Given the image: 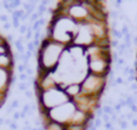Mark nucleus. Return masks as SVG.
Wrapping results in <instances>:
<instances>
[{
  "label": "nucleus",
  "mask_w": 137,
  "mask_h": 130,
  "mask_svg": "<svg viewBox=\"0 0 137 130\" xmlns=\"http://www.w3.org/2000/svg\"><path fill=\"white\" fill-rule=\"evenodd\" d=\"M66 49L67 45L52 39L41 41L40 49L38 50V74L42 72H55Z\"/></svg>",
  "instance_id": "f257e3e1"
},
{
  "label": "nucleus",
  "mask_w": 137,
  "mask_h": 130,
  "mask_svg": "<svg viewBox=\"0 0 137 130\" xmlns=\"http://www.w3.org/2000/svg\"><path fill=\"white\" fill-rule=\"evenodd\" d=\"M37 94H38V102L40 105L41 111H50L55 107H58L70 101L66 91L61 89L58 85L52 89L38 91Z\"/></svg>",
  "instance_id": "f03ea898"
},
{
  "label": "nucleus",
  "mask_w": 137,
  "mask_h": 130,
  "mask_svg": "<svg viewBox=\"0 0 137 130\" xmlns=\"http://www.w3.org/2000/svg\"><path fill=\"white\" fill-rule=\"evenodd\" d=\"M76 111V106L73 102V100L68 101L67 103H63L58 107H55L50 111H41V114L44 118H49L57 123H61L63 125H67L72 122V118Z\"/></svg>",
  "instance_id": "7ed1b4c3"
},
{
  "label": "nucleus",
  "mask_w": 137,
  "mask_h": 130,
  "mask_svg": "<svg viewBox=\"0 0 137 130\" xmlns=\"http://www.w3.org/2000/svg\"><path fill=\"white\" fill-rule=\"evenodd\" d=\"M106 83H107V77L106 75H98L88 72L84 80L80 83L81 86V94L84 95H90V96H96L101 97V95L106 90Z\"/></svg>",
  "instance_id": "20e7f679"
},
{
  "label": "nucleus",
  "mask_w": 137,
  "mask_h": 130,
  "mask_svg": "<svg viewBox=\"0 0 137 130\" xmlns=\"http://www.w3.org/2000/svg\"><path fill=\"white\" fill-rule=\"evenodd\" d=\"M66 94L68 95V97L70 100L75 98L76 96H79L81 94V86H80V83H76V84H69L67 85V88L64 89Z\"/></svg>",
  "instance_id": "39448f33"
},
{
  "label": "nucleus",
  "mask_w": 137,
  "mask_h": 130,
  "mask_svg": "<svg viewBox=\"0 0 137 130\" xmlns=\"http://www.w3.org/2000/svg\"><path fill=\"white\" fill-rule=\"evenodd\" d=\"M42 126L45 128V130H66V125L53 120H50L49 118H44Z\"/></svg>",
  "instance_id": "423d86ee"
},
{
  "label": "nucleus",
  "mask_w": 137,
  "mask_h": 130,
  "mask_svg": "<svg viewBox=\"0 0 137 130\" xmlns=\"http://www.w3.org/2000/svg\"><path fill=\"white\" fill-rule=\"evenodd\" d=\"M6 41H8V39H5V38H3L1 35H0V55H1V54H3V51L5 50V44H6ZM0 67L4 68V67L1 66V63H0ZM6 97H8V94H5V92H0V107H1V106L5 103Z\"/></svg>",
  "instance_id": "0eeeda50"
},
{
  "label": "nucleus",
  "mask_w": 137,
  "mask_h": 130,
  "mask_svg": "<svg viewBox=\"0 0 137 130\" xmlns=\"http://www.w3.org/2000/svg\"><path fill=\"white\" fill-rule=\"evenodd\" d=\"M15 46H16V49H17L18 54H21V55H24V54H26V50H24V46H23V43H22V41L17 40V41L15 43Z\"/></svg>",
  "instance_id": "6e6552de"
},
{
  "label": "nucleus",
  "mask_w": 137,
  "mask_h": 130,
  "mask_svg": "<svg viewBox=\"0 0 137 130\" xmlns=\"http://www.w3.org/2000/svg\"><path fill=\"white\" fill-rule=\"evenodd\" d=\"M102 110H103V112L106 113V114H109L110 117L113 114H115V112H114V108L112 107V106H108V105H104L103 107H102Z\"/></svg>",
  "instance_id": "1a4fd4ad"
},
{
  "label": "nucleus",
  "mask_w": 137,
  "mask_h": 130,
  "mask_svg": "<svg viewBox=\"0 0 137 130\" xmlns=\"http://www.w3.org/2000/svg\"><path fill=\"white\" fill-rule=\"evenodd\" d=\"M28 86H29V84L28 83H18V85H17V88H18V90L19 91H27V89H28Z\"/></svg>",
  "instance_id": "9d476101"
},
{
  "label": "nucleus",
  "mask_w": 137,
  "mask_h": 130,
  "mask_svg": "<svg viewBox=\"0 0 137 130\" xmlns=\"http://www.w3.org/2000/svg\"><path fill=\"white\" fill-rule=\"evenodd\" d=\"M113 35L115 38H117L118 40H120L124 35H122V33H121V31H119V29H113Z\"/></svg>",
  "instance_id": "9b49d317"
},
{
  "label": "nucleus",
  "mask_w": 137,
  "mask_h": 130,
  "mask_svg": "<svg viewBox=\"0 0 137 130\" xmlns=\"http://www.w3.org/2000/svg\"><path fill=\"white\" fill-rule=\"evenodd\" d=\"M46 11V6H44V5H39L38 6V15H39V17L41 18V16H42V13H44Z\"/></svg>",
  "instance_id": "f8f14e48"
},
{
  "label": "nucleus",
  "mask_w": 137,
  "mask_h": 130,
  "mask_svg": "<svg viewBox=\"0 0 137 130\" xmlns=\"http://www.w3.org/2000/svg\"><path fill=\"white\" fill-rule=\"evenodd\" d=\"M129 31H130V27H129L127 24H125V23H124V24H122V27H121V33H122V35L125 37L126 34H129V33H130Z\"/></svg>",
  "instance_id": "ddd939ff"
},
{
  "label": "nucleus",
  "mask_w": 137,
  "mask_h": 130,
  "mask_svg": "<svg viewBox=\"0 0 137 130\" xmlns=\"http://www.w3.org/2000/svg\"><path fill=\"white\" fill-rule=\"evenodd\" d=\"M26 66H24V64L22 63V64H18V66H17V72H18V73L19 74H23L24 73V72H26Z\"/></svg>",
  "instance_id": "4468645a"
},
{
  "label": "nucleus",
  "mask_w": 137,
  "mask_h": 130,
  "mask_svg": "<svg viewBox=\"0 0 137 130\" xmlns=\"http://www.w3.org/2000/svg\"><path fill=\"white\" fill-rule=\"evenodd\" d=\"M39 18H40V17H39V15H38V12H34L33 15H30V22H32V23H35Z\"/></svg>",
  "instance_id": "2eb2a0df"
},
{
  "label": "nucleus",
  "mask_w": 137,
  "mask_h": 130,
  "mask_svg": "<svg viewBox=\"0 0 137 130\" xmlns=\"http://www.w3.org/2000/svg\"><path fill=\"white\" fill-rule=\"evenodd\" d=\"M28 32V24H22L19 27V34H26Z\"/></svg>",
  "instance_id": "dca6fc26"
},
{
  "label": "nucleus",
  "mask_w": 137,
  "mask_h": 130,
  "mask_svg": "<svg viewBox=\"0 0 137 130\" xmlns=\"http://www.w3.org/2000/svg\"><path fill=\"white\" fill-rule=\"evenodd\" d=\"M119 124H120V128H121V130H126L127 129V122L126 120H120L119 119Z\"/></svg>",
  "instance_id": "f3484780"
},
{
  "label": "nucleus",
  "mask_w": 137,
  "mask_h": 130,
  "mask_svg": "<svg viewBox=\"0 0 137 130\" xmlns=\"http://www.w3.org/2000/svg\"><path fill=\"white\" fill-rule=\"evenodd\" d=\"M113 108H114V112H115V113H117V114L119 113V114H120V112H121V108H122V107H121V105H119V103L117 102V103L114 105V107H113Z\"/></svg>",
  "instance_id": "a211bd4d"
},
{
  "label": "nucleus",
  "mask_w": 137,
  "mask_h": 130,
  "mask_svg": "<svg viewBox=\"0 0 137 130\" xmlns=\"http://www.w3.org/2000/svg\"><path fill=\"white\" fill-rule=\"evenodd\" d=\"M27 49H28V51H30V52L34 51L35 46H34V44H33V41H28V43H27Z\"/></svg>",
  "instance_id": "6ab92c4d"
},
{
  "label": "nucleus",
  "mask_w": 137,
  "mask_h": 130,
  "mask_svg": "<svg viewBox=\"0 0 137 130\" xmlns=\"http://www.w3.org/2000/svg\"><path fill=\"white\" fill-rule=\"evenodd\" d=\"M95 112H96V114H97V118H102V117H103V114H104L103 110H102V108H101V107H98V108H97V110H96Z\"/></svg>",
  "instance_id": "aec40b11"
},
{
  "label": "nucleus",
  "mask_w": 137,
  "mask_h": 130,
  "mask_svg": "<svg viewBox=\"0 0 137 130\" xmlns=\"http://www.w3.org/2000/svg\"><path fill=\"white\" fill-rule=\"evenodd\" d=\"M93 125H95L96 128H99V126H102V119L101 118H97L93 120Z\"/></svg>",
  "instance_id": "412c9836"
},
{
  "label": "nucleus",
  "mask_w": 137,
  "mask_h": 130,
  "mask_svg": "<svg viewBox=\"0 0 137 130\" xmlns=\"http://www.w3.org/2000/svg\"><path fill=\"white\" fill-rule=\"evenodd\" d=\"M21 4H22L21 1H12V3L10 4V8H11V10H12V9H16V8H18Z\"/></svg>",
  "instance_id": "4be33fe9"
},
{
  "label": "nucleus",
  "mask_w": 137,
  "mask_h": 130,
  "mask_svg": "<svg viewBox=\"0 0 137 130\" xmlns=\"http://www.w3.org/2000/svg\"><path fill=\"white\" fill-rule=\"evenodd\" d=\"M22 112H24L26 114L30 112V106H29V103H26V105L23 106V111H22Z\"/></svg>",
  "instance_id": "5701e85b"
},
{
  "label": "nucleus",
  "mask_w": 137,
  "mask_h": 130,
  "mask_svg": "<svg viewBox=\"0 0 137 130\" xmlns=\"http://www.w3.org/2000/svg\"><path fill=\"white\" fill-rule=\"evenodd\" d=\"M12 26L15 27V28H19V27H21V26H19V20L16 18V17H13V23H12Z\"/></svg>",
  "instance_id": "b1692460"
},
{
  "label": "nucleus",
  "mask_w": 137,
  "mask_h": 130,
  "mask_svg": "<svg viewBox=\"0 0 137 130\" xmlns=\"http://www.w3.org/2000/svg\"><path fill=\"white\" fill-rule=\"evenodd\" d=\"M102 120L104 122V123H109L110 122V115L109 114H103V117H102Z\"/></svg>",
  "instance_id": "393cba45"
},
{
  "label": "nucleus",
  "mask_w": 137,
  "mask_h": 130,
  "mask_svg": "<svg viewBox=\"0 0 137 130\" xmlns=\"http://www.w3.org/2000/svg\"><path fill=\"white\" fill-rule=\"evenodd\" d=\"M27 78H28V75H27L26 73H23V74H19L21 83H27Z\"/></svg>",
  "instance_id": "a878e982"
},
{
  "label": "nucleus",
  "mask_w": 137,
  "mask_h": 130,
  "mask_svg": "<svg viewBox=\"0 0 137 130\" xmlns=\"http://www.w3.org/2000/svg\"><path fill=\"white\" fill-rule=\"evenodd\" d=\"M110 45L118 49V47H119V45H120V43H119V40H118V39H115V40H112V41H110Z\"/></svg>",
  "instance_id": "bb28decb"
},
{
  "label": "nucleus",
  "mask_w": 137,
  "mask_h": 130,
  "mask_svg": "<svg viewBox=\"0 0 137 130\" xmlns=\"http://www.w3.org/2000/svg\"><path fill=\"white\" fill-rule=\"evenodd\" d=\"M26 74H27L28 77H32V75H33V68H30L29 66H28V67L26 68Z\"/></svg>",
  "instance_id": "cd10ccee"
},
{
  "label": "nucleus",
  "mask_w": 137,
  "mask_h": 130,
  "mask_svg": "<svg viewBox=\"0 0 137 130\" xmlns=\"http://www.w3.org/2000/svg\"><path fill=\"white\" fill-rule=\"evenodd\" d=\"M129 71H130V67L129 66H125L124 68H122V75H124V77L129 75Z\"/></svg>",
  "instance_id": "c85d7f7f"
},
{
  "label": "nucleus",
  "mask_w": 137,
  "mask_h": 130,
  "mask_svg": "<svg viewBox=\"0 0 137 130\" xmlns=\"http://www.w3.org/2000/svg\"><path fill=\"white\" fill-rule=\"evenodd\" d=\"M115 83H117V85H121V84H124V79H122V77H118L117 79H115Z\"/></svg>",
  "instance_id": "c756f323"
},
{
  "label": "nucleus",
  "mask_w": 137,
  "mask_h": 130,
  "mask_svg": "<svg viewBox=\"0 0 137 130\" xmlns=\"http://www.w3.org/2000/svg\"><path fill=\"white\" fill-rule=\"evenodd\" d=\"M40 37H41V33H40V31H38V32H34V39H33V40H39V39H40Z\"/></svg>",
  "instance_id": "7c9ffc66"
},
{
  "label": "nucleus",
  "mask_w": 137,
  "mask_h": 130,
  "mask_svg": "<svg viewBox=\"0 0 137 130\" xmlns=\"http://www.w3.org/2000/svg\"><path fill=\"white\" fill-rule=\"evenodd\" d=\"M24 96H26L27 98H32V97H33V92H32L30 90H27V91L24 92Z\"/></svg>",
  "instance_id": "2f4dec72"
},
{
  "label": "nucleus",
  "mask_w": 137,
  "mask_h": 130,
  "mask_svg": "<svg viewBox=\"0 0 137 130\" xmlns=\"http://www.w3.org/2000/svg\"><path fill=\"white\" fill-rule=\"evenodd\" d=\"M117 64L120 67V66H122V64H125V59L124 57H120V59L118 60V62H117Z\"/></svg>",
  "instance_id": "473e14b6"
},
{
  "label": "nucleus",
  "mask_w": 137,
  "mask_h": 130,
  "mask_svg": "<svg viewBox=\"0 0 137 130\" xmlns=\"http://www.w3.org/2000/svg\"><path fill=\"white\" fill-rule=\"evenodd\" d=\"M126 118L132 120V119H135V114H133L132 112H129V113H126Z\"/></svg>",
  "instance_id": "72a5a7b5"
},
{
  "label": "nucleus",
  "mask_w": 137,
  "mask_h": 130,
  "mask_svg": "<svg viewBox=\"0 0 137 130\" xmlns=\"http://www.w3.org/2000/svg\"><path fill=\"white\" fill-rule=\"evenodd\" d=\"M130 108H131V112H132L133 114H137V105H136V103H135V105H132Z\"/></svg>",
  "instance_id": "f704fd0d"
},
{
  "label": "nucleus",
  "mask_w": 137,
  "mask_h": 130,
  "mask_svg": "<svg viewBox=\"0 0 137 130\" xmlns=\"http://www.w3.org/2000/svg\"><path fill=\"white\" fill-rule=\"evenodd\" d=\"M112 57L114 59V61H117V62H118V60L120 59L119 55H118V52H113V54H112Z\"/></svg>",
  "instance_id": "c9c22d12"
},
{
  "label": "nucleus",
  "mask_w": 137,
  "mask_h": 130,
  "mask_svg": "<svg viewBox=\"0 0 137 130\" xmlns=\"http://www.w3.org/2000/svg\"><path fill=\"white\" fill-rule=\"evenodd\" d=\"M112 17H113V18H119V17H120L119 12H118V11H113V12H112Z\"/></svg>",
  "instance_id": "e433bc0d"
},
{
  "label": "nucleus",
  "mask_w": 137,
  "mask_h": 130,
  "mask_svg": "<svg viewBox=\"0 0 137 130\" xmlns=\"http://www.w3.org/2000/svg\"><path fill=\"white\" fill-rule=\"evenodd\" d=\"M112 126H113V124H112L110 122H109V123H104V129H106V130H109Z\"/></svg>",
  "instance_id": "4c0bfd02"
},
{
  "label": "nucleus",
  "mask_w": 137,
  "mask_h": 130,
  "mask_svg": "<svg viewBox=\"0 0 137 130\" xmlns=\"http://www.w3.org/2000/svg\"><path fill=\"white\" fill-rule=\"evenodd\" d=\"M130 88H131L132 91H136V90H137V82H136V83H132L131 85H130Z\"/></svg>",
  "instance_id": "58836bf2"
},
{
  "label": "nucleus",
  "mask_w": 137,
  "mask_h": 130,
  "mask_svg": "<svg viewBox=\"0 0 137 130\" xmlns=\"http://www.w3.org/2000/svg\"><path fill=\"white\" fill-rule=\"evenodd\" d=\"M121 3H122V1H120V0H118V1H115L114 6H115V8H117V9H120V6H121Z\"/></svg>",
  "instance_id": "ea45409f"
},
{
  "label": "nucleus",
  "mask_w": 137,
  "mask_h": 130,
  "mask_svg": "<svg viewBox=\"0 0 137 130\" xmlns=\"http://www.w3.org/2000/svg\"><path fill=\"white\" fill-rule=\"evenodd\" d=\"M11 107H12V108H16V107H18V100H15V101H13L12 105H11Z\"/></svg>",
  "instance_id": "a19ab883"
},
{
  "label": "nucleus",
  "mask_w": 137,
  "mask_h": 130,
  "mask_svg": "<svg viewBox=\"0 0 137 130\" xmlns=\"http://www.w3.org/2000/svg\"><path fill=\"white\" fill-rule=\"evenodd\" d=\"M18 118H19V113H18V112H16L15 114H13V120L16 122V120H18Z\"/></svg>",
  "instance_id": "79ce46f5"
},
{
  "label": "nucleus",
  "mask_w": 137,
  "mask_h": 130,
  "mask_svg": "<svg viewBox=\"0 0 137 130\" xmlns=\"http://www.w3.org/2000/svg\"><path fill=\"white\" fill-rule=\"evenodd\" d=\"M10 128L12 129V130H17V125H16V123H11V125H10Z\"/></svg>",
  "instance_id": "37998d69"
},
{
  "label": "nucleus",
  "mask_w": 137,
  "mask_h": 130,
  "mask_svg": "<svg viewBox=\"0 0 137 130\" xmlns=\"http://www.w3.org/2000/svg\"><path fill=\"white\" fill-rule=\"evenodd\" d=\"M0 20H1V21H4V22H6V21H8V16L1 15V16H0Z\"/></svg>",
  "instance_id": "c03bdc74"
},
{
  "label": "nucleus",
  "mask_w": 137,
  "mask_h": 130,
  "mask_svg": "<svg viewBox=\"0 0 137 130\" xmlns=\"http://www.w3.org/2000/svg\"><path fill=\"white\" fill-rule=\"evenodd\" d=\"M131 124H132L133 126H137V118H135V119L131 120Z\"/></svg>",
  "instance_id": "a18cd8bd"
},
{
  "label": "nucleus",
  "mask_w": 137,
  "mask_h": 130,
  "mask_svg": "<svg viewBox=\"0 0 137 130\" xmlns=\"http://www.w3.org/2000/svg\"><path fill=\"white\" fill-rule=\"evenodd\" d=\"M10 27H11L10 23H5V24H4V28H5V29H10Z\"/></svg>",
  "instance_id": "49530a36"
},
{
  "label": "nucleus",
  "mask_w": 137,
  "mask_h": 130,
  "mask_svg": "<svg viewBox=\"0 0 137 130\" xmlns=\"http://www.w3.org/2000/svg\"><path fill=\"white\" fill-rule=\"evenodd\" d=\"M132 41H133V45H137V37H136V35L132 38Z\"/></svg>",
  "instance_id": "de8ad7c7"
},
{
  "label": "nucleus",
  "mask_w": 137,
  "mask_h": 130,
  "mask_svg": "<svg viewBox=\"0 0 137 130\" xmlns=\"http://www.w3.org/2000/svg\"><path fill=\"white\" fill-rule=\"evenodd\" d=\"M34 124H35V128H37L38 125H40V124H41V123H40V120H35V122H34Z\"/></svg>",
  "instance_id": "09e8293b"
},
{
  "label": "nucleus",
  "mask_w": 137,
  "mask_h": 130,
  "mask_svg": "<svg viewBox=\"0 0 137 130\" xmlns=\"http://www.w3.org/2000/svg\"><path fill=\"white\" fill-rule=\"evenodd\" d=\"M19 117H21V118H24V117H26V113H24V112H19Z\"/></svg>",
  "instance_id": "8fccbe9b"
},
{
  "label": "nucleus",
  "mask_w": 137,
  "mask_h": 130,
  "mask_svg": "<svg viewBox=\"0 0 137 130\" xmlns=\"http://www.w3.org/2000/svg\"><path fill=\"white\" fill-rule=\"evenodd\" d=\"M13 40V35H9L8 37V41H12Z\"/></svg>",
  "instance_id": "3c124183"
},
{
  "label": "nucleus",
  "mask_w": 137,
  "mask_h": 130,
  "mask_svg": "<svg viewBox=\"0 0 137 130\" xmlns=\"http://www.w3.org/2000/svg\"><path fill=\"white\" fill-rule=\"evenodd\" d=\"M24 126H29V122L28 120H24Z\"/></svg>",
  "instance_id": "603ef678"
},
{
  "label": "nucleus",
  "mask_w": 137,
  "mask_h": 130,
  "mask_svg": "<svg viewBox=\"0 0 137 130\" xmlns=\"http://www.w3.org/2000/svg\"><path fill=\"white\" fill-rule=\"evenodd\" d=\"M22 130H32V128H29V126H24Z\"/></svg>",
  "instance_id": "864d4df0"
},
{
  "label": "nucleus",
  "mask_w": 137,
  "mask_h": 130,
  "mask_svg": "<svg viewBox=\"0 0 137 130\" xmlns=\"http://www.w3.org/2000/svg\"><path fill=\"white\" fill-rule=\"evenodd\" d=\"M4 123H5V120H4V119H1V118H0V125H1V124H4Z\"/></svg>",
  "instance_id": "5fc2aeb1"
},
{
  "label": "nucleus",
  "mask_w": 137,
  "mask_h": 130,
  "mask_svg": "<svg viewBox=\"0 0 137 130\" xmlns=\"http://www.w3.org/2000/svg\"><path fill=\"white\" fill-rule=\"evenodd\" d=\"M41 5H44V6H46V5H47V1H41Z\"/></svg>",
  "instance_id": "6e6d98bb"
},
{
  "label": "nucleus",
  "mask_w": 137,
  "mask_h": 130,
  "mask_svg": "<svg viewBox=\"0 0 137 130\" xmlns=\"http://www.w3.org/2000/svg\"><path fill=\"white\" fill-rule=\"evenodd\" d=\"M32 130H38V128H32Z\"/></svg>",
  "instance_id": "4d7b16f0"
},
{
  "label": "nucleus",
  "mask_w": 137,
  "mask_h": 130,
  "mask_svg": "<svg viewBox=\"0 0 137 130\" xmlns=\"http://www.w3.org/2000/svg\"><path fill=\"white\" fill-rule=\"evenodd\" d=\"M136 115H137V114H136Z\"/></svg>",
  "instance_id": "13d9d810"
}]
</instances>
